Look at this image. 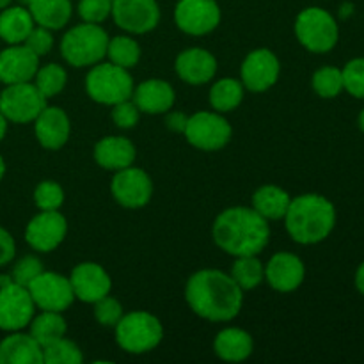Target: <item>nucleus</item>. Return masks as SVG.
<instances>
[{
    "label": "nucleus",
    "instance_id": "obj_30",
    "mask_svg": "<svg viewBox=\"0 0 364 364\" xmlns=\"http://www.w3.org/2000/svg\"><path fill=\"white\" fill-rule=\"evenodd\" d=\"M31 334L41 347L53 343L59 338L66 336L68 323L63 313L57 311H41L38 316L34 315L32 322L28 323Z\"/></svg>",
    "mask_w": 364,
    "mask_h": 364
},
{
    "label": "nucleus",
    "instance_id": "obj_39",
    "mask_svg": "<svg viewBox=\"0 0 364 364\" xmlns=\"http://www.w3.org/2000/svg\"><path fill=\"white\" fill-rule=\"evenodd\" d=\"M114 0H80L77 6L78 16L85 23H103L112 14Z\"/></svg>",
    "mask_w": 364,
    "mask_h": 364
},
{
    "label": "nucleus",
    "instance_id": "obj_32",
    "mask_svg": "<svg viewBox=\"0 0 364 364\" xmlns=\"http://www.w3.org/2000/svg\"><path fill=\"white\" fill-rule=\"evenodd\" d=\"M107 57L116 66L132 70L141 60V45L130 36H114L107 45Z\"/></svg>",
    "mask_w": 364,
    "mask_h": 364
},
{
    "label": "nucleus",
    "instance_id": "obj_36",
    "mask_svg": "<svg viewBox=\"0 0 364 364\" xmlns=\"http://www.w3.org/2000/svg\"><path fill=\"white\" fill-rule=\"evenodd\" d=\"M34 203L39 210H59L64 205V191L57 181L45 180L34 188Z\"/></svg>",
    "mask_w": 364,
    "mask_h": 364
},
{
    "label": "nucleus",
    "instance_id": "obj_38",
    "mask_svg": "<svg viewBox=\"0 0 364 364\" xmlns=\"http://www.w3.org/2000/svg\"><path fill=\"white\" fill-rule=\"evenodd\" d=\"M92 306H95L96 322L103 327H116L121 316L124 315L121 302L117 299L110 297V294L102 297L100 301H96Z\"/></svg>",
    "mask_w": 364,
    "mask_h": 364
},
{
    "label": "nucleus",
    "instance_id": "obj_20",
    "mask_svg": "<svg viewBox=\"0 0 364 364\" xmlns=\"http://www.w3.org/2000/svg\"><path fill=\"white\" fill-rule=\"evenodd\" d=\"M34 134L39 144L50 151L64 148L70 141L71 121L60 107L46 105L34 119Z\"/></svg>",
    "mask_w": 364,
    "mask_h": 364
},
{
    "label": "nucleus",
    "instance_id": "obj_17",
    "mask_svg": "<svg viewBox=\"0 0 364 364\" xmlns=\"http://www.w3.org/2000/svg\"><path fill=\"white\" fill-rule=\"evenodd\" d=\"M70 283L73 288L75 299L85 302V304H95L96 301L109 295L112 290V279H110L109 272L95 262L78 263L71 270Z\"/></svg>",
    "mask_w": 364,
    "mask_h": 364
},
{
    "label": "nucleus",
    "instance_id": "obj_14",
    "mask_svg": "<svg viewBox=\"0 0 364 364\" xmlns=\"http://www.w3.org/2000/svg\"><path fill=\"white\" fill-rule=\"evenodd\" d=\"M116 25L128 34H148L160 23L156 0H114L112 14Z\"/></svg>",
    "mask_w": 364,
    "mask_h": 364
},
{
    "label": "nucleus",
    "instance_id": "obj_19",
    "mask_svg": "<svg viewBox=\"0 0 364 364\" xmlns=\"http://www.w3.org/2000/svg\"><path fill=\"white\" fill-rule=\"evenodd\" d=\"M39 70V57L31 48L9 45L0 52V82L6 85L32 82Z\"/></svg>",
    "mask_w": 364,
    "mask_h": 364
},
{
    "label": "nucleus",
    "instance_id": "obj_49",
    "mask_svg": "<svg viewBox=\"0 0 364 364\" xmlns=\"http://www.w3.org/2000/svg\"><path fill=\"white\" fill-rule=\"evenodd\" d=\"M11 2H13V0H0V11L6 9V7H9Z\"/></svg>",
    "mask_w": 364,
    "mask_h": 364
},
{
    "label": "nucleus",
    "instance_id": "obj_27",
    "mask_svg": "<svg viewBox=\"0 0 364 364\" xmlns=\"http://www.w3.org/2000/svg\"><path fill=\"white\" fill-rule=\"evenodd\" d=\"M34 20L27 7L9 6L0 11V39L7 45H21L34 28Z\"/></svg>",
    "mask_w": 364,
    "mask_h": 364
},
{
    "label": "nucleus",
    "instance_id": "obj_37",
    "mask_svg": "<svg viewBox=\"0 0 364 364\" xmlns=\"http://www.w3.org/2000/svg\"><path fill=\"white\" fill-rule=\"evenodd\" d=\"M343 75V89L354 98L364 100V57H358L345 64L341 70Z\"/></svg>",
    "mask_w": 364,
    "mask_h": 364
},
{
    "label": "nucleus",
    "instance_id": "obj_29",
    "mask_svg": "<svg viewBox=\"0 0 364 364\" xmlns=\"http://www.w3.org/2000/svg\"><path fill=\"white\" fill-rule=\"evenodd\" d=\"M244 84L237 78H220L210 89V105L215 112L226 114L231 112V110L238 109L240 103L244 102Z\"/></svg>",
    "mask_w": 364,
    "mask_h": 364
},
{
    "label": "nucleus",
    "instance_id": "obj_22",
    "mask_svg": "<svg viewBox=\"0 0 364 364\" xmlns=\"http://www.w3.org/2000/svg\"><path fill=\"white\" fill-rule=\"evenodd\" d=\"M132 102L137 105L141 114H167L176 102V92L169 82L162 78H148L135 85Z\"/></svg>",
    "mask_w": 364,
    "mask_h": 364
},
{
    "label": "nucleus",
    "instance_id": "obj_28",
    "mask_svg": "<svg viewBox=\"0 0 364 364\" xmlns=\"http://www.w3.org/2000/svg\"><path fill=\"white\" fill-rule=\"evenodd\" d=\"M290 203V194L277 185H263L252 194V208L267 220L284 219Z\"/></svg>",
    "mask_w": 364,
    "mask_h": 364
},
{
    "label": "nucleus",
    "instance_id": "obj_15",
    "mask_svg": "<svg viewBox=\"0 0 364 364\" xmlns=\"http://www.w3.org/2000/svg\"><path fill=\"white\" fill-rule=\"evenodd\" d=\"M68 235V220L59 210H39L25 228V240L34 251L52 252Z\"/></svg>",
    "mask_w": 364,
    "mask_h": 364
},
{
    "label": "nucleus",
    "instance_id": "obj_9",
    "mask_svg": "<svg viewBox=\"0 0 364 364\" xmlns=\"http://www.w3.org/2000/svg\"><path fill=\"white\" fill-rule=\"evenodd\" d=\"M34 313L36 304L27 288L11 281L9 276H0V331H23Z\"/></svg>",
    "mask_w": 364,
    "mask_h": 364
},
{
    "label": "nucleus",
    "instance_id": "obj_13",
    "mask_svg": "<svg viewBox=\"0 0 364 364\" xmlns=\"http://www.w3.org/2000/svg\"><path fill=\"white\" fill-rule=\"evenodd\" d=\"M220 7L217 0H178L174 7V23L188 36H206L220 23Z\"/></svg>",
    "mask_w": 364,
    "mask_h": 364
},
{
    "label": "nucleus",
    "instance_id": "obj_21",
    "mask_svg": "<svg viewBox=\"0 0 364 364\" xmlns=\"http://www.w3.org/2000/svg\"><path fill=\"white\" fill-rule=\"evenodd\" d=\"M176 75L188 85H205L217 73V59L212 52L199 46L183 50L174 60Z\"/></svg>",
    "mask_w": 364,
    "mask_h": 364
},
{
    "label": "nucleus",
    "instance_id": "obj_4",
    "mask_svg": "<svg viewBox=\"0 0 364 364\" xmlns=\"http://www.w3.org/2000/svg\"><path fill=\"white\" fill-rule=\"evenodd\" d=\"M109 34L100 23L71 27L60 39V55L73 68H91L107 57Z\"/></svg>",
    "mask_w": 364,
    "mask_h": 364
},
{
    "label": "nucleus",
    "instance_id": "obj_31",
    "mask_svg": "<svg viewBox=\"0 0 364 364\" xmlns=\"http://www.w3.org/2000/svg\"><path fill=\"white\" fill-rule=\"evenodd\" d=\"M230 276L244 291L255 290L265 281V265L258 256H238L235 258Z\"/></svg>",
    "mask_w": 364,
    "mask_h": 364
},
{
    "label": "nucleus",
    "instance_id": "obj_45",
    "mask_svg": "<svg viewBox=\"0 0 364 364\" xmlns=\"http://www.w3.org/2000/svg\"><path fill=\"white\" fill-rule=\"evenodd\" d=\"M355 288L359 290V294L364 295V262L359 265L358 272H355Z\"/></svg>",
    "mask_w": 364,
    "mask_h": 364
},
{
    "label": "nucleus",
    "instance_id": "obj_24",
    "mask_svg": "<svg viewBox=\"0 0 364 364\" xmlns=\"http://www.w3.org/2000/svg\"><path fill=\"white\" fill-rule=\"evenodd\" d=\"M0 364H43V347L31 333H7L0 341Z\"/></svg>",
    "mask_w": 364,
    "mask_h": 364
},
{
    "label": "nucleus",
    "instance_id": "obj_2",
    "mask_svg": "<svg viewBox=\"0 0 364 364\" xmlns=\"http://www.w3.org/2000/svg\"><path fill=\"white\" fill-rule=\"evenodd\" d=\"M212 237L217 247L233 258L258 256L269 245L270 226L252 206H231L213 220Z\"/></svg>",
    "mask_w": 364,
    "mask_h": 364
},
{
    "label": "nucleus",
    "instance_id": "obj_6",
    "mask_svg": "<svg viewBox=\"0 0 364 364\" xmlns=\"http://www.w3.org/2000/svg\"><path fill=\"white\" fill-rule=\"evenodd\" d=\"M134 78L124 68L109 63H98L91 66L85 77V92L92 102L100 105H116L130 100L134 95Z\"/></svg>",
    "mask_w": 364,
    "mask_h": 364
},
{
    "label": "nucleus",
    "instance_id": "obj_16",
    "mask_svg": "<svg viewBox=\"0 0 364 364\" xmlns=\"http://www.w3.org/2000/svg\"><path fill=\"white\" fill-rule=\"evenodd\" d=\"M281 75V63L269 48H256L245 55L240 68V82L251 92H265L276 85Z\"/></svg>",
    "mask_w": 364,
    "mask_h": 364
},
{
    "label": "nucleus",
    "instance_id": "obj_25",
    "mask_svg": "<svg viewBox=\"0 0 364 364\" xmlns=\"http://www.w3.org/2000/svg\"><path fill=\"white\" fill-rule=\"evenodd\" d=\"M213 350L217 358L226 363H242L251 358L255 350V341L247 331L240 327H226L220 331L213 341Z\"/></svg>",
    "mask_w": 364,
    "mask_h": 364
},
{
    "label": "nucleus",
    "instance_id": "obj_8",
    "mask_svg": "<svg viewBox=\"0 0 364 364\" xmlns=\"http://www.w3.org/2000/svg\"><path fill=\"white\" fill-rule=\"evenodd\" d=\"M46 105L48 100L41 95L34 82L9 84L0 92V112L14 124L34 123Z\"/></svg>",
    "mask_w": 364,
    "mask_h": 364
},
{
    "label": "nucleus",
    "instance_id": "obj_26",
    "mask_svg": "<svg viewBox=\"0 0 364 364\" xmlns=\"http://www.w3.org/2000/svg\"><path fill=\"white\" fill-rule=\"evenodd\" d=\"M27 9L36 25L52 32L66 27L73 14L71 0H27Z\"/></svg>",
    "mask_w": 364,
    "mask_h": 364
},
{
    "label": "nucleus",
    "instance_id": "obj_23",
    "mask_svg": "<svg viewBox=\"0 0 364 364\" xmlns=\"http://www.w3.org/2000/svg\"><path fill=\"white\" fill-rule=\"evenodd\" d=\"M92 155L102 169L116 173V171L134 166L137 159V149L130 139L121 137V135H107L96 142Z\"/></svg>",
    "mask_w": 364,
    "mask_h": 364
},
{
    "label": "nucleus",
    "instance_id": "obj_12",
    "mask_svg": "<svg viewBox=\"0 0 364 364\" xmlns=\"http://www.w3.org/2000/svg\"><path fill=\"white\" fill-rule=\"evenodd\" d=\"M110 192L117 205L128 210L144 208L153 198V181L141 167H127L116 171L110 181Z\"/></svg>",
    "mask_w": 364,
    "mask_h": 364
},
{
    "label": "nucleus",
    "instance_id": "obj_7",
    "mask_svg": "<svg viewBox=\"0 0 364 364\" xmlns=\"http://www.w3.org/2000/svg\"><path fill=\"white\" fill-rule=\"evenodd\" d=\"M295 36L308 52L327 53L338 45L340 27L329 11L306 7L295 18Z\"/></svg>",
    "mask_w": 364,
    "mask_h": 364
},
{
    "label": "nucleus",
    "instance_id": "obj_5",
    "mask_svg": "<svg viewBox=\"0 0 364 364\" xmlns=\"http://www.w3.org/2000/svg\"><path fill=\"white\" fill-rule=\"evenodd\" d=\"M114 331L121 350L134 355L155 350L164 340L162 322L148 311L124 313Z\"/></svg>",
    "mask_w": 364,
    "mask_h": 364
},
{
    "label": "nucleus",
    "instance_id": "obj_1",
    "mask_svg": "<svg viewBox=\"0 0 364 364\" xmlns=\"http://www.w3.org/2000/svg\"><path fill=\"white\" fill-rule=\"evenodd\" d=\"M185 301L199 318L213 323L230 322L242 311L244 290L230 274L217 269H203L188 277Z\"/></svg>",
    "mask_w": 364,
    "mask_h": 364
},
{
    "label": "nucleus",
    "instance_id": "obj_18",
    "mask_svg": "<svg viewBox=\"0 0 364 364\" xmlns=\"http://www.w3.org/2000/svg\"><path fill=\"white\" fill-rule=\"evenodd\" d=\"M306 277L304 262L291 252H277L265 265V279L279 294L295 291Z\"/></svg>",
    "mask_w": 364,
    "mask_h": 364
},
{
    "label": "nucleus",
    "instance_id": "obj_46",
    "mask_svg": "<svg viewBox=\"0 0 364 364\" xmlns=\"http://www.w3.org/2000/svg\"><path fill=\"white\" fill-rule=\"evenodd\" d=\"M7 124H9V121H7L6 117L2 116V112H0V142H2L4 137H6V134H7Z\"/></svg>",
    "mask_w": 364,
    "mask_h": 364
},
{
    "label": "nucleus",
    "instance_id": "obj_3",
    "mask_svg": "<svg viewBox=\"0 0 364 364\" xmlns=\"http://www.w3.org/2000/svg\"><path fill=\"white\" fill-rule=\"evenodd\" d=\"M284 226L291 240L297 244H320L336 226V208L320 194L297 196L288 206Z\"/></svg>",
    "mask_w": 364,
    "mask_h": 364
},
{
    "label": "nucleus",
    "instance_id": "obj_44",
    "mask_svg": "<svg viewBox=\"0 0 364 364\" xmlns=\"http://www.w3.org/2000/svg\"><path fill=\"white\" fill-rule=\"evenodd\" d=\"M187 119H188V117L185 116V114L171 112L169 116H167L166 124H167V128H171L173 132H183L185 124H187Z\"/></svg>",
    "mask_w": 364,
    "mask_h": 364
},
{
    "label": "nucleus",
    "instance_id": "obj_48",
    "mask_svg": "<svg viewBox=\"0 0 364 364\" xmlns=\"http://www.w3.org/2000/svg\"><path fill=\"white\" fill-rule=\"evenodd\" d=\"M358 123H359V128H361V130H363V134H364V109L361 110V114H359V119H358Z\"/></svg>",
    "mask_w": 364,
    "mask_h": 364
},
{
    "label": "nucleus",
    "instance_id": "obj_10",
    "mask_svg": "<svg viewBox=\"0 0 364 364\" xmlns=\"http://www.w3.org/2000/svg\"><path fill=\"white\" fill-rule=\"evenodd\" d=\"M188 144L201 151H219L231 141L233 128L220 112H196L187 119L183 130Z\"/></svg>",
    "mask_w": 364,
    "mask_h": 364
},
{
    "label": "nucleus",
    "instance_id": "obj_40",
    "mask_svg": "<svg viewBox=\"0 0 364 364\" xmlns=\"http://www.w3.org/2000/svg\"><path fill=\"white\" fill-rule=\"evenodd\" d=\"M43 263L41 259L36 258V256H23V258L18 259L14 263L13 270H11V281L21 284V287L27 288L39 274L43 272Z\"/></svg>",
    "mask_w": 364,
    "mask_h": 364
},
{
    "label": "nucleus",
    "instance_id": "obj_35",
    "mask_svg": "<svg viewBox=\"0 0 364 364\" xmlns=\"http://www.w3.org/2000/svg\"><path fill=\"white\" fill-rule=\"evenodd\" d=\"M313 89L320 98L333 100L343 91V75L334 66H323L313 73Z\"/></svg>",
    "mask_w": 364,
    "mask_h": 364
},
{
    "label": "nucleus",
    "instance_id": "obj_11",
    "mask_svg": "<svg viewBox=\"0 0 364 364\" xmlns=\"http://www.w3.org/2000/svg\"><path fill=\"white\" fill-rule=\"evenodd\" d=\"M36 308L41 311H57L63 313L71 308L75 301L73 288H71L70 277L57 272H46L43 270L34 281L27 287Z\"/></svg>",
    "mask_w": 364,
    "mask_h": 364
},
{
    "label": "nucleus",
    "instance_id": "obj_42",
    "mask_svg": "<svg viewBox=\"0 0 364 364\" xmlns=\"http://www.w3.org/2000/svg\"><path fill=\"white\" fill-rule=\"evenodd\" d=\"M23 45L27 46V48H31L38 57L46 55V53H48L53 46L52 31H50V28H45V27H39V25L36 27L34 25V28H32L31 34L27 36V39H25Z\"/></svg>",
    "mask_w": 364,
    "mask_h": 364
},
{
    "label": "nucleus",
    "instance_id": "obj_43",
    "mask_svg": "<svg viewBox=\"0 0 364 364\" xmlns=\"http://www.w3.org/2000/svg\"><path fill=\"white\" fill-rule=\"evenodd\" d=\"M14 256H16V242L6 228L0 226V267L9 265Z\"/></svg>",
    "mask_w": 364,
    "mask_h": 364
},
{
    "label": "nucleus",
    "instance_id": "obj_41",
    "mask_svg": "<svg viewBox=\"0 0 364 364\" xmlns=\"http://www.w3.org/2000/svg\"><path fill=\"white\" fill-rule=\"evenodd\" d=\"M110 117H112L114 124L117 128H121V130H130V128L137 127L139 119H141V110L137 109V105L130 98L112 105Z\"/></svg>",
    "mask_w": 364,
    "mask_h": 364
},
{
    "label": "nucleus",
    "instance_id": "obj_33",
    "mask_svg": "<svg viewBox=\"0 0 364 364\" xmlns=\"http://www.w3.org/2000/svg\"><path fill=\"white\" fill-rule=\"evenodd\" d=\"M32 82H34L36 87L41 91V95L45 96L46 100H50L55 98L57 95H60V92L64 91V87H66L68 84V73L60 64L50 63L39 68Z\"/></svg>",
    "mask_w": 364,
    "mask_h": 364
},
{
    "label": "nucleus",
    "instance_id": "obj_34",
    "mask_svg": "<svg viewBox=\"0 0 364 364\" xmlns=\"http://www.w3.org/2000/svg\"><path fill=\"white\" fill-rule=\"evenodd\" d=\"M84 361L80 347L66 336L43 347V364H80Z\"/></svg>",
    "mask_w": 364,
    "mask_h": 364
},
{
    "label": "nucleus",
    "instance_id": "obj_47",
    "mask_svg": "<svg viewBox=\"0 0 364 364\" xmlns=\"http://www.w3.org/2000/svg\"><path fill=\"white\" fill-rule=\"evenodd\" d=\"M4 174H6V162H4L2 155H0V181H2Z\"/></svg>",
    "mask_w": 364,
    "mask_h": 364
}]
</instances>
